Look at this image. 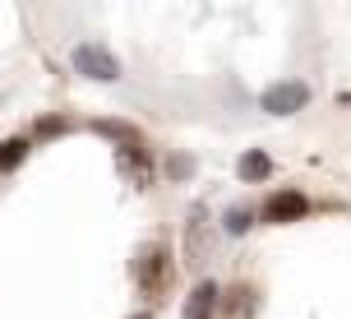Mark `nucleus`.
Wrapping results in <instances>:
<instances>
[{"instance_id":"1","label":"nucleus","mask_w":351,"mask_h":319,"mask_svg":"<svg viewBox=\"0 0 351 319\" xmlns=\"http://www.w3.org/2000/svg\"><path fill=\"white\" fill-rule=\"evenodd\" d=\"M167 273H171V259H167V250L158 241H148V246L134 255V283L148 292V296H158L162 287H167Z\"/></svg>"},{"instance_id":"2","label":"nucleus","mask_w":351,"mask_h":319,"mask_svg":"<svg viewBox=\"0 0 351 319\" xmlns=\"http://www.w3.org/2000/svg\"><path fill=\"white\" fill-rule=\"evenodd\" d=\"M74 70L84 79H97V84H116L121 79V60L106 47H97V42H84V47H74Z\"/></svg>"},{"instance_id":"3","label":"nucleus","mask_w":351,"mask_h":319,"mask_svg":"<svg viewBox=\"0 0 351 319\" xmlns=\"http://www.w3.org/2000/svg\"><path fill=\"white\" fill-rule=\"evenodd\" d=\"M305 102H310V88H305L300 79H282L273 88H263V97H259V106L268 116H291V111H300Z\"/></svg>"},{"instance_id":"4","label":"nucleus","mask_w":351,"mask_h":319,"mask_svg":"<svg viewBox=\"0 0 351 319\" xmlns=\"http://www.w3.org/2000/svg\"><path fill=\"white\" fill-rule=\"evenodd\" d=\"M213 250V227H208V209L199 204L190 209V222H185V255H190V264H204Z\"/></svg>"},{"instance_id":"5","label":"nucleus","mask_w":351,"mask_h":319,"mask_svg":"<svg viewBox=\"0 0 351 319\" xmlns=\"http://www.w3.org/2000/svg\"><path fill=\"white\" fill-rule=\"evenodd\" d=\"M305 209H310V204H305L300 190H278V195L263 204V217H268V222H300Z\"/></svg>"},{"instance_id":"6","label":"nucleus","mask_w":351,"mask_h":319,"mask_svg":"<svg viewBox=\"0 0 351 319\" xmlns=\"http://www.w3.org/2000/svg\"><path fill=\"white\" fill-rule=\"evenodd\" d=\"M213 310H217V287H213V283H199L190 296H185L180 319H213Z\"/></svg>"},{"instance_id":"7","label":"nucleus","mask_w":351,"mask_h":319,"mask_svg":"<svg viewBox=\"0 0 351 319\" xmlns=\"http://www.w3.org/2000/svg\"><path fill=\"white\" fill-rule=\"evenodd\" d=\"M236 172H241V180H263L268 172H273V162H268V153L250 148L245 158H241V167H236Z\"/></svg>"},{"instance_id":"8","label":"nucleus","mask_w":351,"mask_h":319,"mask_svg":"<svg viewBox=\"0 0 351 319\" xmlns=\"http://www.w3.org/2000/svg\"><path fill=\"white\" fill-rule=\"evenodd\" d=\"M23 158H28V139H5V143H0V176L14 172Z\"/></svg>"},{"instance_id":"9","label":"nucleus","mask_w":351,"mask_h":319,"mask_svg":"<svg viewBox=\"0 0 351 319\" xmlns=\"http://www.w3.org/2000/svg\"><path fill=\"white\" fill-rule=\"evenodd\" d=\"M93 130H97V134H111V139H121L125 148H130V143H139V134H134V125H121V121H97Z\"/></svg>"},{"instance_id":"10","label":"nucleus","mask_w":351,"mask_h":319,"mask_svg":"<svg viewBox=\"0 0 351 319\" xmlns=\"http://www.w3.org/2000/svg\"><path fill=\"white\" fill-rule=\"evenodd\" d=\"M222 227L231 231V236H241V231H250V209H227V222Z\"/></svg>"},{"instance_id":"11","label":"nucleus","mask_w":351,"mask_h":319,"mask_svg":"<svg viewBox=\"0 0 351 319\" xmlns=\"http://www.w3.org/2000/svg\"><path fill=\"white\" fill-rule=\"evenodd\" d=\"M167 172H171L176 180H185V176L194 172V162H190V158H171V162H167Z\"/></svg>"},{"instance_id":"12","label":"nucleus","mask_w":351,"mask_h":319,"mask_svg":"<svg viewBox=\"0 0 351 319\" xmlns=\"http://www.w3.org/2000/svg\"><path fill=\"white\" fill-rule=\"evenodd\" d=\"M134 319H153V315H148V310H143V315H134Z\"/></svg>"}]
</instances>
